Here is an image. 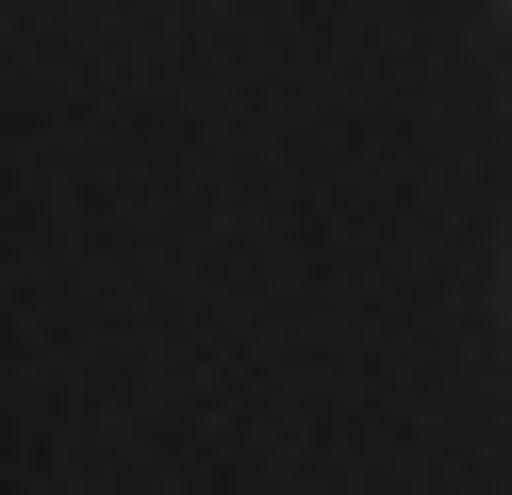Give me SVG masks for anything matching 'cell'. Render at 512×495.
<instances>
[]
</instances>
